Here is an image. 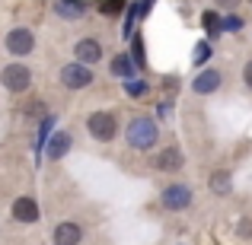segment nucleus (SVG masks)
Instances as JSON below:
<instances>
[{"mask_svg": "<svg viewBox=\"0 0 252 245\" xmlns=\"http://www.w3.org/2000/svg\"><path fill=\"white\" fill-rule=\"evenodd\" d=\"M201 23H204V29H208L211 35H217V32H220V16H217L214 10H208V13H204V16H201Z\"/></svg>", "mask_w": 252, "mask_h": 245, "instance_id": "dca6fc26", "label": "nucleus"}, {"mask_svg": "<svg viewBox=\"0 0 252 245\" xmlns=\"http://www.w3.org/2000/svg\"><path fill=\"white\" fill-rule=\"evenodd\" d=\"M38 217H42V210H38V201H35V197L23 194V197H16V201H13V220H16V223H35Z\"/></svg>", "mask_w": 252, "mask_h": 245, "instance_id": "9b49d317", "label": "nucleus"}, {"mask_svg": "<svg viewBox=\"0 0 252 245\" xmlns=\"http://www.w3.org/2000/svg\"><path fill=\"white\" fill-rule=\"evenodd\" d=\"M86 131L93 134V140L99 143H112L118 137V118L112 115V111H93L90 118H86Z\"/></svg>", "mask_w": 252, "mask_h": 245, "instance_id": "f03ea898", "label": "nucleus"}, {"mask_svg": "<svg viewBox=\"0 0 252 245\" xmlns=\"http://www.w3.org/2000/svg\"><path fill=\"white\" fill-rule=\"evenodd\" d=\"M191 201H195V194H191V188H189V185H182V182L166 185L163 194H160L163 210H169V214H182V210H189Z\"/></svg>", "mask_w": 252, "mask_h": 245, "instance_id": "7ed1b4c3", "label": "nucleus"}, {"mask_svg": "<svg viewBox=\"0 0 252 245\" xmlns=\"http://www.w3.org/2000/svg\"><path fill=\"white\" fill-rule=\"evenodd\" d=\"M83 242V226L74 220H64L51 229V245H80Z\"/></svg>", "mask_w": 252, "mask_h": 245, "instance_id": "6e6552de", "label": "nucleus"}, {"mask_svg": "<svg viewBox=\"0 0 252 245\" xmlns=\"http://www.w3.org/2000/svg\"><path fill=\"white\" fill-rule=\"evenodd\" d=\"M150 6H154V0H144V3H141V13H147Z\"/></svg>", "mask_w": 252, "mask_h": 245, "instance_id": "b1692460", "label": "nucleus"}, {"mask_svg": "<svg viewBox=\"0 0 252 245\" xmlns=\"http://www.w3.org/2000/svg\"><path fill=\"white\" fill-rule=\"evenodd\" d=\"M182 165H185V153L179 147H163L160 153L154 156L157 172H182Z\"/></svg>", "mask_w": 252, "mask_h": 245, "instance_id": "1a4fd4ad", "label": "nucleus"}, {"mask_svg": "<svg viewBox=\"0 0 252 245\" xmlns=\"http://www.w3.org/2000/svg\"><path fill=\"white\" fill-rule=\"evenodd\" d=\"M55 13L61 19H80L86 13V3L83 0H55Z\"/></svg>", "mask_w": 252, "mask_h": 245, "instance_id": "ddd939ff", "label": "nucleus"}, {"mask_svg": "<svg viewBox=\"0 0 252 245\" xmlns=\"http://www.w3.org/2000/svg\"><path fill=\"white\" fill-rule=\"evenodd\" d=\"M208 57H211V45H208V42H201V45L195 48V64H204Z\"/></svg>", "mask_w": 252, "mask_h": 245, "instance_id": "aec40b11", "label": "nucleus"}, {"mask_svg": "<svg viewBox=\"0 0 252 245\" xmlns=\"http://www.w3.org/2000/svg\"><path fill=\"white\" fill-rule=\"evenodd\" d=\"M125 0H102L99 3V13H105V16H115V13H122Z\"/></svg>", "mask_w": 252, "mask_h": 245, "instance_id": "f3484780", "label": "nucleus"}, {"mask_svg": "<svg viewBox=\"0 0 252 245\" xmlns=\"http://www.w3.org/2000/svg\"><path fill=\"white\" fill-rule=\"evenodd\" d=\"M246 3H252V0H246Z\"/></svg>", "mask_w": 252, "mask_h": 245, "instance_id": "393cba45", "label": "nucleus"}, {"mask_svg": "<svg viewBox=\"0 0 252 245\" xmlns=\"http://www.w3.org/2000/svg\"><path fill=\"white\" fill-rule=\"evenodd\" d=\"M211 191L214 194H230L233 191V172L230 169H217V172H211Z\"/></svg>", "mask_w": 252, "mask_h": 245, "instance_id": "4468645a", "label": "nucleus"}, {"mask_svg": "<svg viewBox=\"0 0 252 245\" xmlns=\"http://www.w3.org/2000/svg\"><path fill=\"white\" fill-rule=\"evenodd\" d=\"M112 77H122V80H134V61L131 54H115L112 57Z\"/></svg>", "mask_w": 252, "mask_h": 245, "instance_id": "2eb2a0df", "label": "nucleus"}, {"mask_svg": "<svg viewBox=\"0 0 252 245\" xmlns=\"http://www.w3.org/2000/svg\"><path fill=\"white\" fill-rule=\"evenodd\" d=\"M243 86H246V89H252V57L243 64Z\"/></svg>", "mask_w": 252, "mask_h": 245, "instance_id": "4be33fe9", "label": "nucleus"}, {"mask_svg": "<svg viewBox=\"0 0 252 245\" xmlns=\"http://www.w3.org/2000/svg\"><path fill=\"white\" fill-rule=\"evenodd\" d=\"M61 86L64 89H86L93 86V70L86 64H64L61 67Z\"/></svg>", "mask_w": 252, "mask_h": 245, "instance_id": "423d86ee", "label": "nucleus"}, {"mask_svg": "<svg viewBox=\"0 0 252 245\" xmlns=\"http://www.w3.org/2000/svg\"><path fill=\"white\" fill-rule=\"evenodd\" d=\"M74 147V137L67 131H55V137L48 140V160H64Z\"/></svg>", "mask_w": 252, "mask_h": 245, "instance_id": "f8f14e48", "label": "nucleus"}, {"mask_svg": "<svg viewBox=\"0 0 252 245\" xmlns=\"http://www.w3.org/2000/svg\"><path fill=\"white\" fill-rule=\"evenodd\" d=\"M102 42L99 38H80V42H74V54H77V64H96V61H102Z\"/></svg>", "mask_w": 252, "mask_h": 245, "instance_id": "9d476101", "label": "nucleus"}, {"mask_svg": "<svg viewBox=\"0 0 252 245\" xmlns=\"http://www.w3.org/2000/svg\"><path fill=\"white\" fill-rule=\"evenodd\" d=\"M217 6H220V10H236V6L243 3V0H214Z\"/></svg>", "mask_w": 252, "mask_h": 245, "instance_id": "5701e85b", "label": "nucleus"}, {"mask_svg": "<svg viewBox=\"0 0 252 245\" xmlns=\"http://www.w3.org/2000/svg\"><path fill=\"white\" fill-rule=\"evenodd\" d=\"M125 137H128V147L134 150H154L160 140V124L150 115H134L125 128Z\"/></svg>", "mask_w": 252, "mask_h": 245, "instance_id": "f257e3e1", "label": "nucleus"}, {"mask_svg": "<svg viewBox=\"0 0 252 245\" xmlns=\"http://www.w3.org/2000/svg\"><path fill=\"white\" fill-rule=\"evenodd\" d=\"M144 92H147V83H141V80L128 83V96H144Z\"/></svg>", "mask_w": 252, "mask_h": 245, "instance_id": "412c9836", "label": "nucleus"}, {"mask_svg": "<svg viewBox=\"0 0 252 245\" xmlns=\"http://www.w3.org/2000/svg\"><path fill=\"white\" fill-rule=\"evenodd\" d=\"M0 83L10 92H26L32 86V70L26 67V64H6V67L0 70Z\"/></svg>", "mask_w": 252, "mask_h": 245, "instance_id": "39448f33", "label": "nucleus"}, {"mask_svg": "<svg viewBox=\"0 0 252 245\" xmlns=\"http://www.w3.org/2000/svg\"><path fill=\"white\" fill-rule=\"evenodd\" d=\"M220 29H227V32H240V29H243V19H240V16H227V19H220Z\"/></svg>", "mask_w": 252, "mask_h": 245, "instance_id": "6ab92c4d", "label": "nucleus"}, {"mask_svg": "<svg viewBox=\"0 0 252 245\" xmlns=\"http://www.w3.org/2000/svg\"><path fill=\"white\" fill-rule=\"evenodd\" d=\"M236 236H240V239H252V217H243V220L236 223Z\"/></svg>", "mask_w": 252, "mask_h": 245, "instance_id": "a211bd4d", "label": "nucleus"}, {"mask_svg": "<svg viewBox=\"0 0 252 245\" xmlns=\"http://www.w3.org/2000/svg\"><path fill=\"white\" fill-rule=\"evenodd\" d=\"M3 48L10 51L13 57H26V54L35 51V35H32V29H26V26H16V29L6 32Z\"/></svg>", "mask_w": 252, "mask_h": 245, "instance_id": "20e7f679", "label": "nucleus"}, {"mask_svg": "<svg viewBox=\"0 0 252 245\" xmlns=\"http://www.w3.org/2000/svg\"><path fill=\"white\" fill-rule=\"evenodd\" d=\"M220 86H223V70L208 67L191 80V92H195V96H211V92H217Z\"/></svg>", "mask_w": 252, "mask_h": 245, "instance_id": "0eeeda50", "label": "nucleus"}]
</instances>
